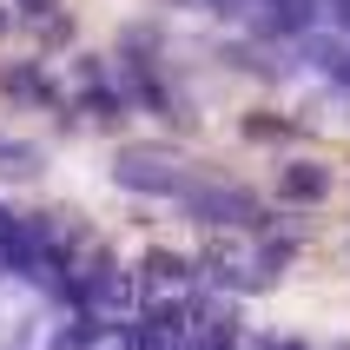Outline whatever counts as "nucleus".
I'll return each instance as SVG.
<instances>
[]
</instances>
